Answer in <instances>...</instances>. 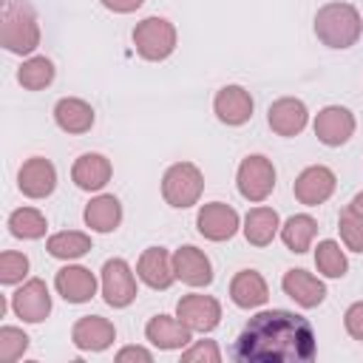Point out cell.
Here are the masks:
<instances>
[{
  "label": "cell",
  "mask_w": 363,
  "mask_h": 363,
  "mask_svg": "<svg viewBox=\"0 0 363 363\" xmlns=\"http://www.w3.org/2000/svg\"><path fill=\"white\" fill-rule=\"evenodd\" d=\"M176 318L193 332H213L221 323V303L213 295H182L176 303Z\"/></svg>",
  "instance_id": "cell-9"
},
{
  "label": "cell",
  "mask_w": 363,
  "mask_h": 363,
  "mask_svg": "<svg viewBox=\"0 0 363 363\" xmlns=\"http://www.w3.org/2000/svg\"><path fill=\"white\" fill-rule=\"evenodd\" d=\"M136 275L150 289H170V284L176 281L173 255L164 247H147L136 261Z\"/></svg>",
  "instance_id": "cell-18"
},
{
  "label": "cell",
  "mask_w": 363,
  "mask_h": 363,
  "mask_svg": "<svg viewBox=\"0 0 363 363\" xmlns=\"http://www.w3.org/2000/svg\"><path fill=\"white\" fill-rule=\"evenodd\" d=\"M337 230H340V241L346 250L363 252V213L360 210H354L352 204L343 207L337 216Z\"/></svg>",
  "instance_id": "cell-32"
},
{
  "label": "cell",
  "mask_w": 363,
  "mask_h": 363,
  "mask_svg": "<svg viewBox=\"0 0 363 363\" xmlns=\"http://www.w3.org/2000/svg\"><path fill=\"white\" fill-rule=\"evenodd\" d=\"M244 238L252 244V247H269L272 238L281 233V218L272 207H252L247 216H244Z\"/></svg>",
  "instance_id": "cell-26"
},
{
  "label": "cell",
  "mask_w": 363,
  "mask_h": 363,
  "mask_svg": "<svg viewBox=\"0 0 363 363\" xmlns=\"http://www.w3.org/2000/svg\"><path fill=\"white\" fill-rule=\"evenodd\" d=\"M318 352L312 323L289 309H264L235 337L233 357L244 363H306Z\"/></svg>",
  "instance_id": "cell-1"
},
{
  "label": "cell",
  "mask_w": 363,
  "mask_h": 363,
  "mask_svg": "<svg viewBox=\"0 0 363 363\" xmlns=\"http://www.w3.org/2000/svg\"><path fill=\"white\" fill-rule=\"evenodd\" d=\"M213 111L221 125L238 128L252 119V96L241 85H224L213 99Z\"/></svg>",
  "instance_id": "cell-15"
},
{
  "label": "cell",
  "mask_w": 363,
  "mask_h": 363,
  "mask_svg": "<svg viewBox=\"0 0 363 363\" xmlns=\"http://www.w3.org/2000/svg\"><path fill=\"white\" fill-rule=\"evenodd\" d=\"M71 340L79 352H105L116 340V329L108 318L102 315H85L74 323Z\"/></svg>",
  "instance_id": "cell-19"
},
{
  "label": "cell",
  "mask_w": 363,
  "mask_h": 363,
  "mask_svg": "<svg viewBox=\"0 0 363 363\" xmlns=\"http://www.w3.org/2000/svg\"><path fill=\"white\" fill-rule=\"evenodd\" d=\"M173 272H176V281L187 286H207L213 281V261L207 258L204 250L184 244L173 252Z\"/></svg>",
  "instance_id": "cell-14"
},
{
  "label": "cell",
  "mask_w": 363,
  "mask_h": 363,
  "mask_svg": "<svg viewBox=\"0 0 363 363\" xmlns=\"http://www.w3.org/2000/svg\"><path fill=\"white\" fill-rule=\"evenodd\" d=\"M17 187L26 199H48L57 187V167L45 156H31L17 173Z\"/></svg>",
  "instance_id": "cell-13"
},
{
  "label": "cell",
  "mask_w": 363,
  "mask_h": 363,
  "mask_svg": "<svg viewBox=\"0 0 363 363\" xmlns=\"http://www.w3.org/2000/svg\"><path fill=\"white\" fill-rule=\"evenodd\" d=\"M343 326L354 340H363V301H354L346 315H343Z\"/></svg>",
  "instance_id": "cell-36"
},
{
  "label": "cell",
  "mask_w": 363,
  "mask_h": 363,
  "mask_svg": "<svg viewBox=\"0 0 363 363\" xmlns=\"http://www.w3.org/2000/svg\"><path fill=\"white\" fill-rule=\"evenodd\" d=\"M28 255L23 252H14V250H6L0 255V284L6 286H14V284H23V278L28 275Z\"/></svg>",
  "instance_id": "cell-33"
},
{
  "label": "cell",
  "mask_w": 363,
  "mask_h": 363,
  "mask_svg": "<svg viewBox=\"0 0 363 363\" xmlns=\"http://www.w3.org/2000/svg\"><path fill=\"white\" fill-rule=\"evenodd\" d=\"M312 128H315L318 142H323L326 147H340L354 133V113L343 105H326L318 111Z\"/></svg>",
  "instance_id": "cell-11"
},
{
  "label": "cell",
  "mask_w": 363,
  "mask_h": 363,
  "mask_svg": "<svg viewBox=\"0 0 363 363\" xmlns=\"http://www.w3.org/2000/svg\"><path fill=\"white\" fill-rule=\"evenodd\" d=\"M335 187H337V179H335L332 167H326V164H309V167H303L298 173L295 184H292V193H295V199L301 204L318 207V204H323L335 193Z\"/></svg>",
  "instance_id": "cell-12"
},
{
  "label": "cell",
  "mask_w": 363,
  "mask_h": 363,
  "mask_svg": "<svg viewBox=\"0 0 363 363\" xmlns=\"http://www.w3.org/2000/svg\"><path fill=\"white\" fill-rule=\"evenodd\" d=\"M45 250H48L51 258L77 261V258H82L85 252H91V235H88V233H79V230H62V233L48 235Z\"/></svg>",
  "instance_id": "cell-28"
},
{
  "label": "cell",
  "mask_w": 363,
  "mask_h": 363,
  "mask_svg": "<svg viewBox=\"0 0 363 363\" xmlns=\"http://www.w3.org/2000/svg\"><path fill=\"white\" fill-rule=\"evenodd\" d=\"M111 173H113V167H111L108 156H102V153H82L74 162V167H71V182L79 190L94 193V190H102L111 182Z\"/></svg>",
  "instance_id": "cell-23"
},
{
  "label": "cell",
  "mask_w": 363,
  "mask_h": 363,
  "mask_svg": "<svg viewBox=\"0 0 363 363\" xmlns=\"http://www.w3.org/2000/svg\"><path fill=\"white\" fill-rule=\"evenodd\" d=\"M269 298V286L258 269H238L230 281V301L238 309H258Z\"/></svg>",
  "instance_id": "cell-22"
},
{
  "label": "cell",
  "mask_w": 363,
  "mask_h": 363,
  "mask_svg": "<svg viewBox=\"0 0 363 363\" xmlns=\"http://www.w3.org/2000/svg\"><path fill=\"white\" fill-rule=\"evenodd\" d=\"M204 193V173L193 164V162H176L164 170L162 176V196L170 207L184 210L199 204Z\"/></svg>",
  "instance_id": "cell-4"
},
{
  "label": "cell",
  "mask_w": 363,
  "mask_h": 363,
  "mask_svg": "<svg viewBox=\"0 0 363 363\" xmlns=\"http://www.w3.org/2000/svg\"><path fill=\"white\" fill-rule=\"evenodd\" d=\"M363 34V17L352 3L332 0L315 14V37L326 48H352Z\"/></svg>",
  "instance_id": "cell-2"
},
{
  "label": "cell",
  "mask_w": 363,
  "mask_h": 363,
  "mask_svg": "<svg viewBox=\"0 0 363 363\" xmlns=\"http://www.w3.org/2000/svg\"><path fill=\"white\" fill-rule=\"evenodd\" d=\"M182 360H184V363H196V360L218 363V360H221V352H218L216 340H196V343H190V346L182 349Z\"/></svg>",
  "instance_id": "cell-35"
},
{
  "label": "cell",
  "mask_w": 363,
  "mask_h": 363,
  "mask_svg": "<svg viewBox=\"0 0 363 363\" xmlns=\"http://www.w3.org/2000/svg\"><path fill=\"white\" fill-rule=\"evenodd\" d=\"M352 207H354V210H360V213H363V193H357V196H354V199H352Z\"/></svg>",
  "instance_id": "cell-39"
},
{
  "label": "cell",
  "mask_w": 363,
  "mask_h": 363,
  "mask_svg": "<svg viewBox=\"0 0 363 363\" xmlns=\"http://www.w3.org/2000/svg\"><path fill=\"white\" fill-rule=\"evenodd\" d=\"M267 122H269L272 133L289 139V136H298V133L306 128V122H309V111H306L303 99L281 96V99H275V102L269 105V111H267Z\"/></svg>",
  "instance_id": "cell-17"
},
{
  "label": "cell",
  "mask_w": 363,
  "mask_h": 363,
  "mask_svg": "<svg viewBox=\"0 0 363 363\" xmlns=\"http://www.w3.org/2000/svg\"><path fill=\"white\" fill-rule=\"evenodd\" d=\"M128 360H142V363H150L153 360V352L145 349V346H125L116 352V363H128Z\"/></svg>",
  "instance_id": "cell-37"
},
{
  "label": "cell",
  "mask_w": 363,
  "mask_h": 363,
  "mask_svg": "<svg viewBox=\"0 0 363 363\" xmlns=\"http://www.w3.org/2000/svg\"><path fill=\"white\" fill-rule=\"evenodd\" d=\"M94 108L79 99V96H62L57 105H54V122L60 130L65 133H88L94 128Z\"/></svg>",
  "instance_id": "cell-24"
},
{
  "label": "cell",
  "mask_w": 363,
  "mask_h": 363,
  "mask_svg": "<svg viewBox=\"0 0 363 363\" xmlns=\"http://www.w3.org/2000/svg\"><path fill=\"white\" fill-rule=\"evenodd\" d=\"M54 62L48 57H28L20 71H17V82L26 88V91H43L54 82Z\"/></svg>",
  "instance_id": "cell-30"
},
{
  "label": "cell",
  "mask_w": 363,
  "mask_h": 363,
  "mask_svg": "<svg viewBox=\"0 0 363 363\" xmlns=\"http://www.w3.org/2000/svg\"><path fill=\"white\" fill-rule=\"evenodd\" d=\"M176 26L167 17H145L133 28V48L147 62H162L176 51Z\"/></svg>",
  "instance_id": "cell-5"
},
{
  "label": "cell",
  "mask_w": 363,
  "mask_h": 363,
  "mask_svg": "<svg viewBox=\"0 0 363 363\" xmlns=\"http://www.w3.org/2000/svg\"><path fill=\"white\" fill-rule=\"evenodd\" d=\"M108 11H113V14H130V11H136V9H142V3L145 0H99Z\"/></svg>",
  "instance_id": "cell-38"
},
{
  "label": "cell",
  "mask_w": 363,
  "mask_h": 363,
  "mask_svg": "<svg viewBox=\"0 0 363 363\" xmlns=\"http://www.w3.org/2000/svg\"><path fill=\"white\" fill-rule=\"evenodd\" d=\"M145 337L162 349V352H173V349H184L193 343V329L184 326L179 318L170 315H153L145 326Z\"/></svg>",
  "instance_id": "cell-20"
},
{
  "label": "cell",
  "mask_w": 363,
  "mask_h": 363,
  "mask_svg": "<svg viewBox=\"0 0 363 363\" xmlns=\"http://www.w3.org/2000/svg\"><path fill=\"white\" fill-rule=\"evenodd\" d=\"M82 218H85V227H91L94 233H113L122 224V204L116 196L102 193L85 204Z\"/></svg>",
  "instance_id": "cell-25"
},
{
  "label": "cell",
  "mask_w": 363,
  "mask_h": 363,
  "mask_svg": "<svg viewBox=\"0 0 363 363\" xmlns=\"http://www.w3.org/2000/svg\"><path fill=\"white\" fill-rule=\"evenodd\" d=\"M235 187H238L241 199H247L252 204H261L275 190V164L261 153H252V156L241 159L238 173H235Z\"/></svg>",
  "instance_id": "cell-6"
},
{
  "label": "cell",
  "mask_w": 363,
  "mask_h": 363,
  "mask_svg": "<svg viewBox=\"0 0 363 363\" xmlns=\"http://www.w3.org/2000/svg\"><path fill=\"white\" fill-rule=\"evenodd\" d=\"M281 241H284V247L289 250V252H306L309 247H312V241H315V235H318V221L312 218V216H306V213H298V216H289L284 224H281Z\"/></svg>",
  "instance_id": "cell-27"
},
{
  "label": "cell",
  "mask_w": 363,
  "mask_h": 363,
  "mask_svg": "<svg viewBox=\"0 0 363 363\" xmlns=\"http://www.w3.org/2000/svg\"><path fill=\"white\" fill-rule=\"evenodd\" d=\"M11 309L23 323H43L51 315V292L43 278H28L11 295Z\"/></svg>",
  "instance_id": "cell-8"
},
{
  "label": "cell",
  "mask_w": 363,
  "mask_h": 363,
  "mask_svg": "<svg viewBox=\"0 0 363 363\" xmlns=\"http://www.w3.org/2000/svg\"><path fill=\"white\" fill-rule=\"evenodd\" d=\"M48 230V221L45 216L37 210V207H17L11 216H9V233L14 238H23V241H37L43 238Z\"/></svg>",
  "instance_id": "cell-29"
},
{
  "label": "cell",
  "mask_w": 363,
  "mask_h": 363,
  "mask_svg": "<svg viewBox=\"0 0 363 363\" xmlns=\"http://www.w3.org/2000/svg\"><path fill=\"white\" fill-rule=\"evenodd\" d=\"M315 267L326 278H343L346 269H349V261H346V252L340 250V244L326 238L315 247Z\"/></svg>",
  "instance_id": "cell-31"
},
{
  "label": "cell",
  "mask_w": 363,
  "mask_h": 363,
  "mask_svg": "<svg viewBox=\"0 0 363 363\" xmlns=\"http://www.w3.org/2000/svg\"><path fill=\"white\" fill-rule=\"evenodd\" d=\"M136 278L125 258H111L102 264V298L113 309H125L136 301Z\"/></svg>",
  "instance_id": "cell-7"
},
{
  "label": "cell",
  "mask_w": 363,
  "mask_h": 363,
  "mask_svg": "<svg viewBox=\"0 0 363 363\" xmlns=\"http://www.w3.org/2000/svg\"><path fill=\"white\" fill-rule=\"evenodd\" d=\"M281 289H284V295H289L303 309H315L326 298L323 281L318 275L306 272V269H286L284 278H281Z\"/></svg>",
  "instance_id": "cell-21"
},
{
  "label": "cell",
  "mask_w": 363,
  "mask_h": 363,
  "mask_svg": "<svg viewBox=\"0 0 363 363\" xmlns=\"http://www.w3.org/2000/svg\"><path fill=\"white\" fill-rule=\"evenodd\" d=\"M238 227H241V218H238L235 207H230L224 201L201 204V210L196 216V230L207 241H230L238 233Z\"/></svg>",
  "instance_id": "cell-10"
},
{
  "label": "cell",
  "mask_w": 363,
  "mask_h": 363,
  "mask_svg": "<svg viewBox=\"0 0 363 363\" xmlns=\"http://www.w3.org/2000/svg\"><path fill=\"white\" fill-rule=\"evenodd\" d=\"M40 45V23L26 0H3V48L11 54H34Z\"/></svg>",
  "instance_id": "cell-3"
},
{
  "label": "cell",
  "mask_w": 363,
  "mask_h": 363,
  "mask_svg": "<svg viewBox=\"0 0 363 363\" xmlns=\"http://www.w3.org/2000/svg\"><path fill=\"white\" fill-rule=\"evenodd\" d=\"M28 349V335L17 326H3L0 329V357L3 360H20Z\"/></svg>",
  "instance_id": "cell-34"
},
{
  "label": "cell",
  "mask_w": 363,
  "mask_h": 363,
  "mask_svg": "<svg viewBox=\"0 0 363 363\" xmlns=\"http://www.w3.org/2000/svg\"><path fill=\"white\" fill-rule=\"evenodd\" d=\"M54 286L68 303H88L96 295V275L88 267L79 264H65L54 275Z\"/></svg>",
  "instance_id": "cell-16"
}]
</instances>
